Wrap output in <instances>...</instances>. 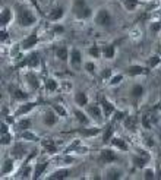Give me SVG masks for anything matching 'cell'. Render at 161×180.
Returning a JSON list of instances; mask_svg holds the SVG:
<instances>
[{
	"mask_svg": "<svg viewBox=\"0 0 161 180\" xmlns=\"http://www.w3.org/2000/svg\"><path fill=\"white\" fill-rule=\"evenodd\" d=\"M16 18H18V22L22 25V26H31L37 22V16L34 15L32 10L24 7V6H18L16 7Z\"/></svg>",
	"mask_w": 161,
	"mask_h": 180,
	"instance_id": "obj_1",
	"label": "cell"
},
{
	"mask_svg": "<svg viewBox=\"0 0 161 180\" xmlns=\"http://www.w3.org/2000/svg\"><path fill=\"white\" fill-rule=\"evenodd\" d=\"M73 13L78 19H87L91 16V7L87 6L85 0H75L73 3Z\"/></svg>",
	"mask_w": 161,
	"mask_h": 180,
	"instance_id": "obj_2",
	"label": "cell"
},
{
	"mask_svg": "<svg viewBox=\"0 0 161 180\" xmlns=\"http://www.w3.org/2000/svg\"><path fill=\"white\" fill-rule=\"evenodd\" d=\"M94 21L100 26H110L111 22H113V16L108 13L107 10H98L95 13V16H94Z\"/></svg>",
	"mask_w": 161,
	"mask_h": 180,
	"instance_id": "obj_3",
	"label": "cell"
},
{
	"mask_svg": "<svg viewBox=\"0 0 161 180\" xmlns=\"http://www.w3.org/2000/svg\"><path fill=\"white\" fill-rule=\"evenodd\" d=\"M100 160L103 162H113L117 160V155L113 149H103L100 152Z\"/></svg>",
	"mask_w": 161,
	"mask_h": 180,
	"instance_id": "obj_4",
	"label": "cell"
},
{
	"mask_svg": "<svg viewBox=\"0 0 161 180\" xmlns=\"http://www.w3.org/2000/svg\"><path fill=\"white\" fill-rule=\"evenodd\" d=\"M100 103H101L103 113H104V116H106V117H110V116H111V113H114V111H116V107H114V104L108 103V101L106 100V98H104V97H101V98H100Z\"/></svg>",
	"mask_w": 161,
	"mask_h": 180,
	"instance_id": "obj_5",
	"label": "cell"
},
{
	"mask_svg": "<svg viewBox=\"0 0 161 180\" xmlns=\"http://www.w3.org/2000/svg\"><path fill=\"white\" fill-rule=\"evenodd\" d=\"M101 110L103 108H100L98 106H95V104H92L90 107L87 108V111H88V114H90L91 117L94 119V120H97V122H101L103 120V114H101Z\"/></svg>",
	"mask_w": 161,
	"mask_h": 180,
	"instance_id": "obj_6",
	"label": "cell"
},
{
	"mask_svg": "<svg viewBox=\"0 0 161 180\" xmlns=\"http://www.w3.org/2000/svg\"><path fill=\"white\" fill-rule=\"evenodd\" d=\"M81 62H82V57H81V51L73 48L71 51V65L73 69H79L81 66Z\"/></svg>",
	"mask_w": 161,
	"mask_h": 180,
	"instance_id": "obj_7",
	"label": "cell"
},
{
	"mask_svg": "<svg viewBox=\"0 0 161 180\" xmlns=\"http://www.w3.org/2000/svg\"><path fill=\"white\" fill-rule=\"evenodd\" d=\"M37 41H38V38H37V34L35 32H32L31 35H28L25 40H24V43H22V47L25 48V50H29V48H32L34 46L37 44Z\"/></svg>",
	"mask_w": 161,
	"mask_h": 180,
	"instance_id": "obj_8",
	"label": "cell"
},
{
	"mask_svg": "<svg viewBox=\"0 0 161 180\" xmlns=\"http://www.w3.org/2000/svg\"><path fill=\"white\" fill-rule=\"evenodd\" d=\"M132 161H133L136 168H142V167H145V164L149 161V155H146V154H143V155H135L132 158Z\"/></svg>",
	"mask_w": 161,
	"mask_h": 180,
	"instance_id": "obj_9",
	"label": "cell"
},
{
	"mask_svg": "<svg viewBox=\"0 0 161 180\" xmlns=\"http://www.w3.org/2000/svg\"><path fill=\"white\" fill-rule=\"evenodd\" d=\"M10 154H12L13 158H21V157H24L26 154V149H25V146L22 144H16L12 148V152Z\"/></svg>",
	"mask_w": 161,
	"mask_h": 180,
	"instance_id": "obj_10",
	"label": "cell"
},
{
	"mask_svg": "<svg viewBox=\"0 0 161 180\" xmlns=\"http://www.w3.org/2000/svg\"><path fill=\"white\" fill-rule=\"evenodd\" d=\"M25 78H26V82H28V85L32 88V90H37L38 87H40V82H38V78H37L35 73L29 72L25 75Z\"/></svg>",
	"mask_w": 161,
	"mask_h": 180,
	"instance_id": "obj_11",
	"label": "cell"
},
{
	"mask_svg": "<svg viewBox=\"0 0 161 180\" xmlns=\"http://www.w3.org/2000/svg\"><path fill=\"white\" fill-rule=\"evenodd\" d=\"M44 123H46V126H54L57 123V116L54 111H47L44 114Z\"/></svg>",
	"mask_w": 161,
	"mask_h": 180,
	"instance_id": "obj_12",
	"label": "cell"
},
{
	"mask_svg": "<svg viewBox=\"0 0 161 180\" xmlns=\"http://www.w3.org/2000/svg\"><path fill=\"white\" fill-rule=\"evenodd\" d=\"M24 63L28 65L29 68H37V66L40 65V57H38L37 53H31L28 57H26V60H25Z\"/></svg>",
	"mask_w": 161,
	"mask_h": 180,
	"instance_id": "obj_13",
	"label": "cell"
},
{
	"mask_svg": "<svg viewBox=\"0 0 161 180\" xmlns=\"http://www.w3.org/2000/svg\"><path fill=\"white\" fill-rule=\"evenodd\" d=\"M9 90H10V94H12V97H13L15 100H26V98H28V94H26V92L18 90V88H15V87H10Z\"/></svg>",
	"mask_w": 161,
	"mask_h": 180,
	"instance_id": "obj_14",
	"label": "cell"
},
{
	"mask_svg": "<svg viewBox=\"0 0 161 180\" xmlns=\"http://www.w3.org/2000/svg\"><path fill=\"white\" fill-rule=\"evenodd\" d=\"M123 125L129 130H135L136 129V117L135 116H127V117H125L123 119Z\"/></svg>",
	"mask_w": 161,
	"mask_h": 180,
	"instance_id": "obj_15",
	"label": "cell"
},
{
	"mask_svg": "<svg viewBox=\"0 0 161 180\" xmlns=\"http://www.w3.org/2000/svg\"><path fill=\"white\" fill-rule=\"evenodd\" d=\"M37 106V103H26V104H24V106H21V107L16 110V116H22V114H26V113H29L32 108Z\"/></svg>",
	"mask_w": 161,
	"mask_h": 180,
	"instance_id": "obj_16",
	"label": "cell"
},
{
	"mask_svg": "<svg viewBox=\"0 0 161 180\" xmlns=\"http://www.w3.org/2000/svg\"><path fill=\"white\" fill-rule=\"evenodd\" d=\"M63 16V7H54L53 10L50 12V15H49V19L50 21H59V19H62Z\"/></svg>",
	"mask_w": 161,
	"mask_h": 180,
	"instance_id": "obj_17",
	"label": "cell"
},
{
	"mask_svg": "<svg viewBox=\"0 0 161 180\" xmlns=\"http://www.w3.org/2000/svg\"><path fill=\"white\" fill-rule=\"evenodd\" d=\"M12 21V10L10 9H3L1 10V26H6Z\"/></svg>",
	"mask_w": 161,
	"mask_h": 180,
	"instance_id": "obj_18",
	"label": "cell"
},
{
	"mask_svg": "<svg viewBox=\"0 0 161 180\" xmlns=\"http://www.w3.org/2000/svg\"><path fill=\"white\" fill-rule=\"evenodd\" d=\"M47 165H49V162H40V164H37L35 167V171H34V176H32V179H38L43 173H44V170L47 168Z\"/></svg>",
	"mask_w": 161,
	"mask_h": 180,
	"instance_id": "obj_19",
	"label": "cell"
},
{
	"mask_svg": "<svg viewBox=\"0 0 161 180\" xmlns=\"http://www.w3.org/2000/svg\"><path fill=\"white\" fill-rule=\"evenodd\" d=\"M75 103H76L78 106H87L88 98H87V95H85L84 92H78V94L75 95Z\"/></svg>",
	"mask_w": 161,
	"mask_h": 180,
	"instance_id": "obj_20",
	"label": "cell"
},
{
	"mask_svg": "<svg viewBox=\"0 0 161 180\" xmlns=\"http://www.w3.org/2000/svg\"><path fill=\"white\" fill-rule=\"evenodd\" d=\"M12 170H13V161H12V160H6V161L3 162V167H1V174L6 176V174H9Z\"/></svg>",
	"mask_w": 161,
	"mask_h": 180,
	"instance_id": "obj_21",
	"label": "cell"
},
{
	"mask_svg": "<svg viewBox=\"0 0 161 180\" xmlns=\"http://www.w3.org/2000/svg\"><path fill=\"white\" fill-rule=\"evenodd\" d=\"M68 176H69V170L63 168V170L54 171L53 174H50V179H66Z\"/></svg>",
	"mask_w": 161,
	"mask_h": 180,
	"instance_id": "obj_22",
	"label": "cell"
},
{
	"mask_svg": "<svg viewBox=\"0 0 161 180\" xmlns=\"http://www.w3.org/2000/svg\"><path fill=\"white\" fill-rule=\"evenodd\" d=\"M75 117L78 119V122L81 123V125H88V117L84 114V111H81V110H75Z\"/></svg>",
	"mask_w": 161,
	"mask_h": 180,
	"instance_id": "obj_23",
	"label": "cell"
},
{
	"mask_svg": "<svg viewBox=\"0 0 161 180\" xmlns=\"http://www.w3.org/2000/svg\"><path fill=\"white\" fill-rule=\"evenodd\" d=\"M111 145L117 146V148L122 149V151H127V144H126L123 139H120V138H114V139H111Z\"/></svg>",
	"mask_w": 161,
	"mask_h": 180,
	"instance_id": "obj_24",
	"label": "cell"
},
{
	"mask_svg": "<svg viewBox=\"0 0 161 180\" xmlns=\"http://www.w3.org/2000/svg\"><path fill=\"white\" fill-rule=\"evenodd\" d=\"M114 51H116V48H114V46H113V44L103 47V54H104L107 59H113V57H114Z\"/></svg>",
	"mask_w": 161,
	"mask_h": 180,
	"instance_id": "obj_25",
	"label": "cell"
},
{
	"mask_svg": "<svg viewBox=\"0 0 161 180\" xmlns=\"http://www.w3.org/2000/svg\"><path fill=\"white\" fill-rule=\"evenodd\" d=\"M32 125V120L31 119H22V120H19L18 122V129L19 130H26V129H29Z\"/></svg>",
	"mask_w": 161,
	"mask_h": 180,
	"instance_id": "obj_26",
	"label": "cell"
},
{
	"mask_svg": "<svg viewBox=\"0 0 161 180\" xmlns=\"http://www.w3.org/2000/svg\"><path fill=\"white\" fill-rule=\"evenodd\" d=\"M130 94H132L133 98H139V97H142V94H143L142 85H133V87H132V91H130Z\"/></svg>",
	"mask_w": 161,
	"mask_h": 180,
	"instance_id": "obj_27",
	"label": "cell"
},
{
	"mask_svg": "<svg viewBox=\"0 0 161 180\" xmlns=\"http://www.w3.org/2000/svg\"><path fill=\"white\" fill-rule=\"evenodd\" d=\"M43 146L50 152V154H53V152H56L57 151V148H56V145H54L53 141H49V139H44L43 141Z\"/></svg>",
	"mask_w": 161,
	"mask_h": 180,
	"instance_id": "obj_28",
	"label": "cell"
},
{
	"mask_svg": "<svg viewBox=\"0 0 161 180\" xmlns=\"http://www.w3.org/2000/svg\"><path fill=\"white\" fill-rule=\"evenodd\" d=\"M79 133H82L84 136H95V135L100 133V129H97V127H92V129H81Z\"/></svg>",
	"mask_w": 161,
	"mask_h": 180,
	"instance_id": "obj_29",
	"label": "cell"
},
{
	"mask_svg": "<svg viewBox=\"0 0 161 180\" xmlns=\"http://www.w3.org/2000/svg\"><path fill=\"white\" fill-rule=\"evenodd\" d=\"M122 1H123V6H125L129 12L135 10L136 6H138V0H122Z\"/></svg>",
	"mask_w": 161,
	"mask_h": 180,
	"instance_id": "obj_30",
	"label": "cell"
},
{
	"mask_svg": "<svg viewBox=\"0 0 161 180\" xmlns=\"http://www.w3.org/2000/svg\"><path fill=\"white\" fill-rule=\"evenodd\" d=\"M141 73H143V68H141V66H130L127 69L129 76H136V75H141Z\"/></svg>",
	"mask_w": 161,
	"mask_h": 180,
	"instance_id": "obj_31",
	"label": "cell"
},
{
	"mask_svg": "<svg viewBox=\"0 0 161 180\" xmlns=\"http://www.w3.org/2000/svg\"><path fill=\"white\" fill-rule=\"evenodd\" d=\"M111 136H113V125H110V126L106 129V132H104V135H103V142L107 144L108 141L111 139Z\"/></svg>",
	"mask_w": 161,
	"mask_h": 180,
	"instance_id": "obj_32",
	"label": "cell"
},
{
	"mask_svg": "<svg viewBox=\"0 0 161 180\" xmlns=\"http://www.w3.org/2000/svg\"><path fill=\"white\" fill-rule=\"evenodd\" d=\"M46 88L53 92V91H56L57 88H59V84H57L54 79H47V82H46Z\"/></svg>",
	"mask_w": 161,
	"mask_h": 180,
	"instance_id": "obj_33",
	"label": "cell"
},
{
	"mask_svg": "<svg viewBox=\"0 0 161 180\" xmlns=\"http://www.w3.org/2000/svg\"><path fill=\"white\" fill-rule=\"evenodd\" d=\"M57 57L60 59V60H66L68 59V48L66 47H60V48H57Z\"/></svg>",
	"mask_w": 161,
	"mask_h": 180,
	"instance_id": "obj_34",
	"label": "cell"
},
{
	"mask_svg": "<svg viewBox=\"0 0 161 180\" xmlns=\"http://www.w3.org/2000/svg\"><path fill=\"white\" fill-rule=\"evenodd\" d=\"M160 63H161V57H160V56H154V57H151V59L148 60L149 68H155V66H158Z\"/></svg>",
	"mask_w": 161,
	"mask_h": 180,
	"instance_id": "obj_35",
	"label": "cell"
},
{
	"mask_svg": "<svg viewBox=\"0 0 161 180\" xmlns=\"http://www.w3.org/2000/svg\"><path fill=\"white\" fill-rule=\"evenodd\" d=\"M142 126L145 127V129H149V127H151V119H149L148 114H143L142 116Z\"/></svg>",
	"mask_w": 161,
	"mask_h": 180,
	"instance_id": "obj_36",
	"label": "cell"
},
{
	"mask_svg": "<svg viewBox=\"0 0 161 180\" xmlns=\"http://www.w3.org/2000/svg\"><path fill=\"white\" fill-rule=\"evenodd\" d=\"M122 174L119 173V171H116V170H110L107 173V179H119Z\"/></svg>",
	"mask_w": 161,
	"mask_h": 180,
	"instance_id": "obj_37",
	"label": "cell"
},
{
	"mask_svg": "<svg viewBox=\"0 0 161 180\" xmlns=\"http://www.w3.org/2000/svg\"><path fill=\"white\" fill-rule=\"evenodd\" d=\"M53 108H54V111H56L57 114H60V116H66V110L62 107V106H57V104H54Z\"/></svg>",
	"mask_w": 161,
	"mask_h": 180,
	"instance_id": "obj_38",
	"label": "cell"
},
{
	"mask_svg": "<svg viewBox=\"0 0 161 180\" xmlns=\"http://www.w3.org/2000/svg\"><path fill=\"white\" fill-rule=\"evenodd\" d=\"M10 142V135L9 133H3L1 135V145H7Z\"/></svg>",
	"mask_w": 161,
	"mask_h": 180,
	"instance_id": "obj_39",
	"label": "cell"
},
{
	"mask_svg": "<svg viewBox=\"0 0 161 180\" xmlns=\"http://www.w3.org/2000/svg\"><path fill=\"white\" fill-rule=\"evenodd\" d=\"M122 79H123V75H116L114 78H111V81H110V82H111V85H116V84H119Z\"/></svg>",
	"mask_w": 161,
	"mask_h": 180,
	"instance_id": "obj_40",
	"label": "cell"
},
{
	"mask_svg": "<svg viewBox=\"0 0 161 180\" xmlns=\"http://www.w3.org/2000/svg\"><path fill=\"white\" fill-rule=\"evenodd\" d=\"M151 29H152L154 32L160 31L161 29V22H154V24H151Z\"/></svg>",
	"mask_w": 161,
	"mask_h": 180,
	"instance_id": "obj_41",
	"label": "cell"
},
{
	"mask_svg": "<svg viewBox=\"0 0 161 180\" xmlns=\"http://www.w3.org/2000/svg\"><path fill=\"white\" fill-rule=\"evenodd\" d=\"M22 138H25V139H29V141H35L37 138L32 135V133H29V132H25L24 135H22Z\"/></svg>",
	"mask_w": 161,
	"mask_h": 180,
	"instance_id": "obj_42",
	"label": "cell"
},
{
	"mask_svg": "<svg viewBox=\"0 0 161 180\" xmlns=\"http://www.w3.org/2000/svg\"><path fill=\"white\" fill-rule=\"evenodd\" d=\"M143 177H145V179H152V177H154V173H152V170H149V168H148V170H145V173H143Z\"/></svg>",
	"mask_w": 161,
	"mask_h": 180,
	"instance_id": "obj_43",
	"label": "cell"
},
{
	"mask_svg": "<svg viewBox=\"0 0 161 180\" xmlns=\"http://www.w3.org/2000/svg\"><path fill=\"white\" fill-rule=\"evenodd\" d=\"M90 54L92 56V57H98V56H100L98 48H97V47H91V48H90Z\"/></svg>",
	"mask_w": 161,
	"mask_h": 180,
	"instance_id": "obj_44",
	"label": "cell"
},
{
	"mask_svg": "<svg viewBox=\"0 0 161 180\" xmlns=\"http://www.w3.org/2000/svg\"><path fill=\"white\" fill-rule=\"evenodd\" d=\"M94 68H95V66H94L92 62H88V63L85 65V71H87V72H94Z\"/></svg>",
	"mask_w": 161,
	"mask_h": 180,
	"instance_id": "obj_45",
	"label": "cell"
},
{
	"mask_svg": "<svg viewBox=\"0 0 161 180\" xmlns=\"http://www.w3.org/2000/svg\"><path fill=\"white\" fill-rule=\"evenodd\" d=\"M110 76H111V71H110V69H107V71L103 72V79H108Z\"/></svg>",
	"mask_w": 161,
	"mask_h": 180,
	"instance_id": "obj_46",
	"label": "cell"
},
{
	"mask_svg": "<svg viewBox=\"0 0 161 180\" xmlns=\"http://www.w3.org/2000/svg\"><path fill=\"white\" fill-rule=\"evenodd\" d=\"M53 32H63V26L62 25H56L53 28Z\"/></svg>",
	"mask_w": 161,
	"mask_h": 180,
	"instance_id": "obj_47",
	"label": "cell"
},
{
	"mask_svg": "<svg viewBox=\"0 0 161 180\" xmlns=\"http://www.w3.org/2000/svg\"><path fill=\"white\" fill-rule=\"evenodd\" d=\"M120 119H125V114L123 113H116V116H114V120H120Z\"/></svg>",
	"mask_w": 161,
	"mask_h": 180,
	"instance_id": "obj_48",
	"label": "cell"
},
{
	"mask_svg": "<svg viewBox=\"0 0 161 180\" xmlns=\"http://www.w3.org/2000/svg\"><path fill=\"white\" fill-rule=\"evenodd\" d=\"M3 133H9V132H7V125H6L4 122L1 123V135H3Z\"/></svg>",
	"mask_w": 161,
	"mask_h": 180,
	"instance_id": "obj_49",
	"label": "cell"
},
{
	"mask_svg": "<svg viewBox=\"0 0 161 180\" xmlns=\"http://www.w3.org/2000/svg\"><path fill=\"white\" fill-rule=\"evenodd\" d=\"M71 84H69V82H68V84H66V82H65V84H63V90L65 91H71Z\"/></svg>",
	"mask_w": 161,
	"mask_h": 180,
	"instance_id": "obj_50",
	"label": "cell"
},
{
	"mask_svg": "<svg viewBox=\"0 0 161 180\" xmlns=\"http://www.w3.org/2000/svg\"><path fill=\"white\" fill-rule=\"evenodd\" d=\"M158 54H160V57H161V44L158 46Z\"/></svg>",
	"mask_w": 161,
	"mask_h": 180,
	"instance_id": "obj_51",
	"label": "cell"
},
{
	"mask_svg": "<svg viewBox=\"0 0 161 180\" xmlns=\"http://www.w3.org/2000/svg\"><path fill=\"white\" fill-rule=\"evenodd\" d=\"M160 108H161V107H160Z\"/></svg>",
	"mask_w": 161,
	"mask_h": 180,
	"instance_id": "obj_52",
	"label": "cell"
}]
</instances>
